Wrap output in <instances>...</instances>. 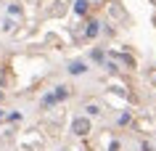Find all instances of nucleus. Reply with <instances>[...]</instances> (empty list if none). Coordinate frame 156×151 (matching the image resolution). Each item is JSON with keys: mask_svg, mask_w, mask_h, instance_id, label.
<instances>
[{"mask_svg": "<svg viewBox=\"0 0 156 151\" xmlns=\"http://www.w3.org/2000/svg\"><path fill=\"white\" fill-rule=\"evenodd\" d=\"M72 130H74V135H87L90 133V119L87 117H77L72 122Z\"/></svg>", "mask_w": 156, "mask_h": 151, "instance_id": "obj_1", "label": "nucleus"}, {"mask_svg": "<svg viewBox=\"0 0 156 151\" xmlns=\"http://www.w3.org/2000/svg\"><path fill=\"white\" fill-rule=\"evenodd\" d=\"M66 95H69V90H66V88H56V93H50V95H45V101H42V103H45V106H50V103H56V101L66 98Z\"/></svg>", "mask_w": 156, "mask_h": 151, "instance_id": "obj_2", "label": "nucleus"}, {"mask_svg": "<svg viewBox=\"0 0 156 151\" xmlns=\"http://www.w3.org/2000/svg\"><path fill=\"white\" fill-rule=\"evenodd\" d=\"M85 69H87V67H85V64H82V61H74V64H72V67H69V72H72V74H82V72H85Z\"/></svg>", "mask_w": 156, "mask_h": 151, "instance_id": "obj_3", "label": "nucleus"}, {"mask_svg": "<svg viewBox=\"0 0 156 151\" xmlns=\"http://www.w3.org/2000/svg\"><path fill=\"white\" fill-rule=\"evenodd\" d=\"M74 11H77L80 16H85V13H87V3H85V0H77V5H74Z\"/></svg>", "mask_w": 156, "mask_h": 151, "instance_id": "obj_4", "label": "nucleus"}, {"mask_svg": "<svg viewBox=\"0 0 156 151\" xmlns=\"http://www.w3.org/2000/svg\"><path fill=\"white\" fill-rule=\"evenodd\" d=\"M95 34H98V24L90 21V27H87V37H95Z\"/></svg>", "mask_w": 156, "mask_h": 151, "instance_id": "obj_5", "label": "nucleus"}, {"mask_svg": "<svg viewBox=\"0 0 156 151\" xmlns=\"http://www.w3.org/2000/svg\"><path fill=\"white\" fill-rule=\"evenodd\" d=\"M98 111H101V109L95 106V103H90V106H87V114H90V117H93V114H98Z\"/></svg>", "mask_w": 156, "mask_h": 151, "instance_id": "obj_6", "label": "nucleus"}, {"mask_svg": "<svg viewBox=\"0 0 156 151\" xmlns=\"http://www.w3.org/2000/svg\"><path fill=\"white\" fill-rule=\"evenodd\" d=\"M0 85H3V77H0Z\"/></svg>", "mask_w": 156, "mask_h": 151, "instance_id": "obj_7", "label": "nucleus"}]
</instances>
